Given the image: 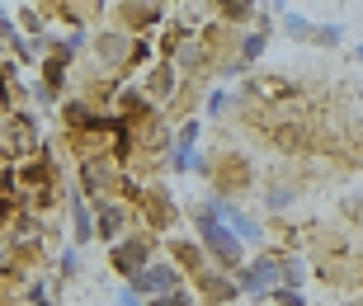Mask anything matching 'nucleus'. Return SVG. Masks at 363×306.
Instances as JSON below:
<instances>
[{"mask_svg":"<svg viewBox=\"0 0 363 306\" xmlns=\"http://www.w3.org/2000/svg\"><path fill=\"white\" fill-rule=\"evenodd\" d=\"M203 227V240H208V250L222 259V264H241V245H236V236H231V227H222L217 222V212L208 208V217L199 222Z\"/></svg>","mask_w":363,"mask_h":306,"instance_id":"f257e3e1","label":"nucleus"},{"mask_svg":"<svg viewBox=\"0 0 363 306\" xmlns=\"http://www.w3.org/2000/svg\"><path fill=\"white\" fill-rule=\"evenodd\" d=\"M137 288H142V293H170V288H175V273H170V268H147V273L137 278Z\"/></svg>","mask_w":363,"mask_h":306,"instance_id":"f03ea898","label":"nucleus"},{"mask_svg":"<svg viewBox=\"0 0 363 306\" xmlns=\"http://www.w3.org/2000/svg\"><path fill=\"white\" fill-rule=\"evenodd\" d=\"M259 47H264V38H259V33H255V38H245V57H259Z\"/></svg>","mask_w":363,"mask_h":306,"instance_id":"7ed1b4c3","label":"nucleus"},{"mask_svg":"<svg viewBox=\"0 0 363 306\" xmlns=\"http://www.w3.org/2000/svg\"><path fill=\"white\" fill-rule=\"evenodd\" d=\"M156 306H165V302H156ZM170 306H184V302H170Z\"/></svg>","mask_w":363,"mask_h":306,"instance_id":"20e7f679","label":"nucleus"},{"mask_svg":"<svg viewBox=\"0 0 363 306\" xmlns=\"http://www.w3.org/2000/svg\"><path fill=\"white\" fill-rule=\"evenodd\" d=\"M359 57H363V47H359Z\"/></svg>","mask_w":363,"mask_h":306,"instance_id":"39448f33","label":"nucleus"}]
</instances>
